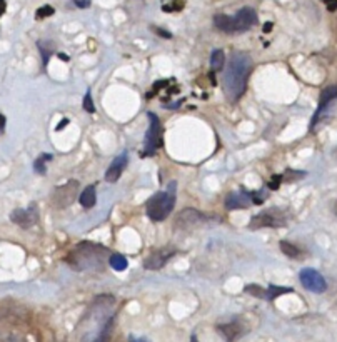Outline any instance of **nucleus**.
<instances>
[{
	"mask_svg": "<svg viewBox=\"0 0 337 342\" xmlns=\"http://www.w3.org/2000/svg\"><path fill=\"white\" fill-rule=\"evenodd\" d=\"M109 264H111V267L117 272H122L127 269V259L120 254H112L109 257Z\"/></svg>",
	"mask_w": 337,
	"mask_h": 342,
	"instance_id": "6ab92c4d",
	"label": "nucleus"
},
{
	"mask_svg": "<svg viewBox=\"0 0 337 342\" xmlns=\"http://www.w3.org/2000/svg\"><path fill=\"white\" fill-rule=\"evenodd\" d=\"M5 12V0H0V15H4Z\"/></svg>",
	"mask_w": 337,
	"mask_h": 342,
	"instance_id": "c9c22d12",
	"label": "nucleus"
},
{
	"mask_svg": "<svg viewBox=\"0 0 337 342\" xmlns=\"http://www.w3.org/2000/svg\"><path fill=\"white\" fill-rule=\"evenodd\" d=\"M294 289L292 287H279V285H269V289H267V297L269 300H274L276 297L282 296V294H292Z\"/></svg>",
	"mask_w": 337,
	"mask_h": 342,
	"instance_id": "aec40b11",
	"label": "nucleus"
},
{
	"mask_svg": "<svg viewBox=\"0 0 337 342\" xmlns=\"http://www.w3.org/2000/svg\"><path fill=\"white\" fill-rule=\"evenodd\" d=\"M326 2V5H327V9L331 10V12H334V10H337V0H324Z\"/></svg>",
	"mask_w": 337,
	"mask_h": 342,
	"instance_id": "473e14b6",
	"label": "nucleus"
},
{
	"mask_svg": "<svg viewBox=\"0 0 337 342\" xmlns=\"http://www.w3.org/2000/svg\"><path fill=\"white\" fill-rule=\"evenodd\" d=\"M175 254V249L172 247H166V249H161V250H155L154 254H150L146 262H144V267L147 271H157V269H162L166 262L169 259Z\"/></svg>",
	"mask_w": 337,
	"mask_h": 342,
	"instance_id": "9d476101",
	"label": "nucleus"
},
{
	"mask_svg": "<svg viewBox=\"0 0 337 342\" xmlns=\"http://www.w3.org/2000/svg\"><path fill=\"white\" fill-rule=\"evenodd\" d=\"M299 279H300V284L311 292L322 294V292H326V289H327L326 279L322 277V274L319 271H315V269H311V267L302 269L300 274H299Z\"/></svg>",
	"mask_w": 337,
	"mask_h": 342,
	"instance_id": "39448f33",
	"label": "nucleus"
},
{
	"mask_svg": "<svg viewBox=\"0 0 337 342\" xmlns=\"http://www.w3.org/2000/svg\"><path fill=\"white\" fill-rule=\"evenodd\" d=\"M126 167H127V155H126V154H120L119 157H115L111 166H109L107 172H105V181L111 182V184L117 182Z\"/></svg>",
	"mask_w": 337,
	"mask_h": 342,
	"instance_id": "ddd939ff",
	"label": "nucleus"
},
{
	"mask_svg": "<svg viewBox=\"0 0 337 342\" xmlns=\"http://www.w3.org/2000/svg\"><path fill=\"white\" fill-rule=\"evenodd\" d=\"M205 221V215L202 214L201 210L197 209H185L182 210L181 214L175 217V227L179 229H190L194 225L201 224Z\"/></svg>",
	"mask_w": 337,
	"mask_h": 342,
	"instance_id": "6e6552de",
	"label": "nucleus"
},
{
	"mask_svg": "<svg viewBox=\"0 0 337 342\" xmlns=\"http://www.w3.org/2000/svg\"><path fill=\"white\" fill-rule=\"evenodd\" d=\"M335 99H337V85H329V87L324 88V91H322L321 97H319V109H317V112H315L314 119H312V122H311V127H312V129H314V125L319 122L321 114L324 112V109H326L329 104H331L332 100H335Z\"/></svg>",
	"mask_w": 337,
	"mask_h": 342,
	"instance_id": "f8f14e48",
	"label": "nucleus"
},
{
	"mask_svg": "<svg viewBox=\"0 0 337 342\" xmlns=\"http://www.w3.org/2000/svg\"><path fill=\"white\" fill-rule=\"evenodd\" d=\"M84 109H85V112H91V114L95 112V105H94V102H92L91 92H87L85 97H84Z\"/></svg>",
	"mask_w": 337,
	"mask_h": 342,
	"instance_id": "cd10ccee",
	"label": "nucleus"
},
{
	"mask_svg": "<svg viewBox=\"0 0 337 342\" xmlns=\"http://www.w3.org/2000/svg\"><path fill=\"white\" fill-rule=\"evenodd\" d=\"M244 291L247 294H251L254 297H259V299H265L267 297V289H262L260 285H256V284H249L244 287Z\"/></svg>",
	"mask_w": 337,
	"mask_h": 342,
	"instance_id": "4be33fe9",
	"label": "nucleus"
},
{
	"mask_svg": "<svg viewBox=\"0 0 337 342\" xmlns=\"http://www.w3.org/2000/svg\"><path fill=\"white\" fill-rule=\"evenodd\" d=\"M265 199H267V194L264 192V190H254V192H251V201H252V204L260 205V204L265 202Z\"/></svg>",
	"mask_w": 337,
	"mask_h": 342,
	"instance_id": "a878e982",
	"label": "nucleus"
},
{
	"mask_svg": "<svg viewBox=\"0 0 337 342\" xmlns=\"http://www.w3.org/2000/svg\"><path fill=\"white\" fill-rule=\"evenodd\" d=\"M152 30H154V32H157V33H161V37H164V39H170V37H172V33H170V32H167V30H162V29H159V27H154Z\"/></svg>",
	"mask_w": 337,
	"mask_h": 342,
	"instance_id": "7c9ffc66",
	"label": "nucleus"
},
{
	"mask_svg": "<svg viewBox=\"0 0 337 342\" xmlns=\"http://www.w3.org/2000/svg\"><path fill=\"white\" fill-rule=\"evenodd\" d=\"M280 250L284 252L286 256H289L291 259H299L302 254H300V249H297L295 247L294 244H291V242H287V241H280Z\"/></svg>",
	"mask_w": 337,
	"mask_h": 342,
	"instance_id": "412c9836",
	"label": "nucleus"
},
{
	"mask_svg": "<svg viewBox=\"0 0 337 342\" xmlns=\"http://www.w3.org/2000/svg\"><path fill=\"white\" fill-rule=\"evenodd\" d=\"M234 20H236V32H245L257 24V13L252 7H244L234 15Z\"/></svg>",
	"mask_w": 337,
	"mask_h": 342,
	"instance_id": "1a4fd4ad",
	"label": "nucleus"
},
{
	"mask_svg": "<svg viewBox=\"0 0 337 342\" xmlns=\"http://www.w3.org/2000/svg\"><path fill=\"white\" fill-rule=\"evenodd\" d=\"M77 190H79V182L77 181H68L65 186L57 187L56 192H54V204H56V207L57 209L68 207V205L75 201Z\"/></svg>",
	"mask_w": 337,
	"mask_h": 342,
	"instance_id": "423d86ee",
	"label": "nucleus"
},
{
	"mask_svg": "<svg viewBox=\"0 0 337 342\" xmlns=\"http://www.w3.org/2000/svg\"><path fill=\"white\" fill-rule=\"evenodd\" d=\"M74 2L79 9H87V7L91 5V0H74Z\"/></svg>",
	"mask_w": 337,
	"mask_h": 342,
	"instance_id": "2f4dec72",
	"label": "nucleus"
},
{
	"mask_svg": "<svg viewBox=\"0 0 337 342\" xmlns=\"http://www.w3.org/2000/svg\"><path fill=\"white\" fill-rule=\"evenodd\" d=\"M251 194H240V192H232L227 195L225 199V207L229 210H237V209H245L249 205Z\"/></svg>",
	"mask_w": 337,
	"mask_h": 342,
	"instance_id": "4468645a",
	"label": "nucleus"
},
{
	"mask_svg": "<svg viewBox=\"0 0 337 342\" xmlns=\"http://www.w3.org/2000/svg\"><path fill=\"white\" fill-rule=\"evenodd\" d=\"M252 67V59L244 52H232L227 62L222 84L225 95L230 102H236L244 95L247 88V79H249Z\"/></svg>",
	"mask_w": 337,
	"mask_h": 342,
	"instance_id": "f257e3e1",
	"label": "nucleus"
},
{
	"mask_svg": "<svg viewBox=\"0 0 337 342\" xmlns=\"http://www.w3.org/2000/svg\"><path fill=\"white\" fill-rule=\"evenodd\" d=\"M175 205V182L170 184V187L162 192H157L147 202V215L154 222H162L170 215L172 209Z\"/></svg>",
	"mask_w": 337,
	"mask_h": 342,
	"instance_id": "f03ea898",
	"label": "nucleus"
},
{
	"mask_svg": "<svg viewBox=\"0 0 337 342\" xmlns=\"http://www.w3.org/2000/svg\"><path fill=\"white\" fill-rule=\"evenodd\" d=\"M59 57H60L62 60H68V57L65 56V53H59Z\"/></svg>",
	"mask_w": 337,
	"mask_h": 342,
	"instance_id": "4c0bfd02",
	"label": "nucleus"
},
{
	"mask_svg": "<svg viewBox=\"0 0 337 342\" xmlns=\"http://www.w3.org/2000/svg\"><path fill=\"white\" fill-rule=\"evenodd\" d=\"M54 7H50V5H44V7H40V9L37 10V13H36V17L37 19H45V17H50V15H54Z\"/></svg>",
	"mask_w": 337,
	"mask_h": 342,
	"instance_id": "bb28decb",
	"label": "nucleus"
},
{
	"mask_svg": "<svg viewBox=\"0 0 337 342\" xmlns=\"http://www.w3.org/2000/svg\"><path fill=\"white\" fill-rule=\"evenodd\" d=\"M75 261L74 267L79 269V265L84 262L80 269H100L104 267V256H107V249L94 244H80L74 252Z\"/></svg>",
	"mask_w": 337,
	"mask_h": 342,
	"instance_id": "7ed1b4c3",
	"label": "nucleus"
},
{
	"mask_svg": "<svg viewBox=\"0 0 337 342\" xmlns=\"http://www.w3.org/2000/svg\"><path fill=\"white\" fill-rule=\"evenodd\" d=\"M149 131L146 134V142H144V150L140 152V157H149L152 155L157 149L162 146V125L161 120L157 119V115H154L152 112H149Z\"/></svg>",
	"mask_w": 337,
	"mask_h": 342,
	"instance_id": "20e7f679",
	"label": "nucleus"
},
{
	"mask_svg": "<svg viewBox=\"0 0 337 342\" xmlns=\"http://www.w3.org/2000/svg\"><path fill=\"white\" fill-rule=\"evenodd\" d=\"M39 47H40V52H42L44 64H47V62H49L50 56H52V52H54L52 44H49V42H39Z\"/></svg>",
	"mask_w": 337,
	"mask_h": 342,
	"instance_id": "393cba45",
	"label": "nucleus"
},
{
	"mask_svg": "<svg viewBox=\"0 0 337 342\" xmlns=\"http://www.w3.org/2000/svg\"><path fill=\"white\" fill-rule=\"evenodd\" d=\"M37 217L39 215H37V205L36 204H32L29 209H15L10 214L12 222L20 225V227H24V229L32 227V225L37 222Z\"/></svg>",
	"mask_w": 337,
	"mask_h": 342,
	"instance_id": "0eeeda50",
	"label": "nucleus"
},
{
	"mask_svg": "<svg viewBox=\"0 0 337 342\" xmlns=\"http://www.w3.org/2000/svg\"><path fill=\"white\" fill-rule=\"evenodd\" d=\"M47 160H52V154H42L39 157V159L36 160V164H33V169H36V172L39 174H45V162Z\"/></svg>",
	"mask_w": 337,
	"mask_h": 342,
	"instance_id": "5701e85b",
	"label": "nucleus"
},
{
	"mask_svg": "<svg viewBox=\"0 0 337 342\" xmlns=\"http://www.w3.org/2000/svg\"><path fill=\"white\" fill-rule=\"evenodd\" d=\"M67 124H68V120H67V119H64V120H62L60 124L57 125V131H62V129H64V127H65Z\"/></svg>",
	"mask_w": 337,
	"mask_h": 342,
	"instance_id": "f704fd0d",
	"label": "nucleus"
},
{
	"mask_svg": "<svg viewBox=\"0 0 337 342\" xmlns=\"http://www.w3.org/2000/svg\"><path fill=\"white\" fill-rule=\"evenodd\" d=\"M286 224L284 217L276 215L272 212H264V214L254 215L249 224L251 229H260V227H282Z\"/></svg>",
	"mask_w": 337,
	"mask_h": 342,
	"instance_id": "9b49d317",
	"label": "nucleus"
},
{
	"mask_svg": "<svg viewBox=\"0 0 337 342\" xmlns=\"http://www.w3.org/2000/svg\"><path fill=\"white\" fill-rule=\"evenodd\" d=\"M182 7H184V2H182V0H175V2H174V4H170V5H164V7H162V10H164V12H172V10H181V9H182Z\"/></svg>",
	"mask_w": 337,
	"mask_h": 342,
	"instance_id": "c85d7f7f",
	"label": "nucleus"
},
{
	"mask_svg": "<svg viewBox=\"0 0 337 342\" xmlns=\"http://www.w3.org/2000/svg\"><path fill=\"white\" fill-rule=\"evenodd\" d=\"M95 202H97V195H95V187L94 186H88L84 192L80 194V204L82 207L85 209H91L95 205Z\"/></svg>",
	"mask_w": 337,
	"mask_h": 342,
	"instance_id": "dca6fc26",
	"label": "nucleus"
},
{
	"mask_svg": "<svg viewBox=\"0 0 337 342\" xmlns=\"http://www.w3.org/2000/svg\"><path fill=\"white\" fill-rule=\"evenodd\" d=\"M214 25L216 29L225 33H236V20L230 15H224V13H219L214 17Z\"/></svg>",
	"mask_w": 337,
	"mask_h": 342,
	"instance_id": "2eb2a0df",
	"label": "nucleus"
},
{
	"mask_svg": "<svg viewBox=\"0 0 337 342\" xmlns=\"http://www.w3.org/2000/svg\"><path fill=\"white\" fill-rule=\"evenodd\" d=\"M5 122H7V120H5V115L0 114V132H2L4 129H5Z\"/></svg>",
	"mask_w": 337,
	"mask_h": 342,
	"instance_id": "72a5a7b5",
	"label": "nucleus"
},
{
	"mask_svg": "<svg viewBox=\"0 0 337 342\" xmlns=\"http://www.w3.org/2000/svg\"><path fill=\"white\" fill-rule=\"evenodd\" d=\"M224 65H225V53L221 49H216L214 52H212V56H210V68H212V72L222 70Z\"/></svg>",
	"mask_w": 337,
	"mask_h": 342,
	"instance_id": "f3484780",
	"label": "nucleus"
},
{
	"mask_svg": "<svg viewBox=\"0 0 337 342\" xmlns=\"http://www.w3.org/2000/svg\"><path fill=\"white\" fill-rule=\"evenodd\" d=\"M280 182H282V175H274L271 179V182H269V187L272 190H277L280 187Z\"/></svg>",
	"mask_w": 337,
	"mask_h": 342,
	"instance_id": "c756f323",
	"label": "nucleus"
},
{
	"mask_svg": "<svg viewBox=\"0 0 337 342\" xmlns=\"http://www.w3.org/2000/svg\"><path fill=\"white\" fill-rule=\"evenodd\" d=\"M306 175V172H299V170H294V169H287L284 174H282V181L286 182H295L302 179V177Z\"/></svg>",
	"mask_w": 337,
	"mask_h": 342,
	"instance_id": "b1692460",
	"label": "nucleus"
},
{
	"mask_svg": "<svg viewBox=\"0 0 337 342\" xmlns=\"http://www.w3.org/2000/svg\"><path fill=\"white\" fill-rule=\"evenodd\" d=\"M271 30H272V22H267L264 25V32H271Z\"/></svg>",
	"mask_w": 337,
	"mask_h": 342,
	"instance_id": "e433bc0d",
	"label": "nucleus"
},
{
	"mask_svg": "<svg viewBox=\"0 0 337 342\" xmlns=\"http://www.w3.org/2000/svg\"><path fill=\"white\" fill-rule=\"evenodd\" d=\"M219 332L224 334V337H225V339L232 340V339L239 337L240 327H239L237 324H234V322H232V324H224V326H219Z\"/></svg>",
	"mask_w": 337,
	"mask_h": 342,
	"instance_id": "a211bd4d",
	"label": "nucleus"
}]
</instances>
